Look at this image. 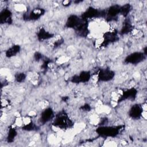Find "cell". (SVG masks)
<instances>
[{
	"mask_svg": "<svg viewBox=\"0 0 147 147\" xmlns=\"http://www.w3.org/2000/svg\"><path fill=\"white\" fill-rule=\"evenodd\" d=\"M142 113V107L138 104L133 105L129 111V115L134 119H140L141 117Z\"/></svg>",
	"mask_w": 147,
	"mask_h": 147,
	"instance_id": "9",
	"label": "cell"
},
{
	"mask_svg": "<svg viewBox=\"0 0 147 147\" xmlns=\"http://www.w3.org/2000/svg\"><path fill=\"white\" fill-rule=\"evenodd\" d=\"M137 94V90L134 88H131L123 91L118 99V102H122L126 99H134Z\"/></svg>",
	"mask_w": 147,
	"mask_h": 147,
	"instance_id": "12",
	"label": "cell"
},
{
	"mask_svg": "<svg viewBox=\"0 0 147 147\" xmlns=\"http://www.w3.org/2000/svg\"><path fill=\"white\" fill-rule=\"evenodd\" d=\"M42 55L38 52H36L34 54V58L36 61L40 60L42 59Z\"/></svg>",
	"mask_w": 147,
	"mask_h": 147,
	"instance_id": "23",
	"label": "cell"
},
{
	"mask_svg": "<svg viewBox=\"0 0 147 147\" xmlns=\"http://www.w3.org/2000/svg\"><path fill=\"white\" fill-rule=\"evenodd\" d=\"M26 76L24 72H19V73H17V74H16L15 79H16V82L21 83V82H23L25 81V80L26 79Z\"/></svg>",
	"mask_w": 147,
	"mask_h": 147,
	"instance_id": "22",
	"label": "cell"
},
{
	"mask_svg": "<svg viewBox=\"0 0 147 147\" xmlns=\"http://www.w3.org/2000/svg\"><path fill=\"white\" fill-rule=\"evenodd\" d=\"M146 57V55L142 52H135L130 53L125 59V62L127 64H137L142 62Z\"/></svg>",
	"mask_w": 147,
	"mask_h": 147,
	"instance_id": "4",
	"label": "cell"
},
{
	"mask_svg": "<svg viewBox=\"0 0 147 147\" xmlns=\"http://www.w3.org/2000/svg\"><path fill=\"white\" fill-rule=\"evenodd\" d=\"M45 10L44 9L40 7L35 8L33 9L28 16L24 17V18H27L28 20H37L43 16Z\"/></svg>",
	"mask_w": 147,
	"mask_h": 147,
	"instance_id": "11",
	"label": "cell"
},
{
	"mask_svg": "<svg viewBox=\"0 0 147 147\" xmlns=\"http://www.w3.org/2000/svg\"><path fill=\"white\" fill-rule=\"evenodd\" d=\"M118 40L117 31L106 32L103 36V41L100 44V47H106L110 43L115 42Z\"/></svg>",
	"mask_w": 147,
	"mask_h": 147,
	"instance_id": "6",
	"label": "cell"
},
{
	"mask_svg": "<svg viewBox=\"0 0 147 147\" xmlns=\"http://www.w3.org/2000/svg\"><path fill=\"white\" fill-rule=\"evenodd\" d=\"M53 125L61 129H67L72 127L74 123L69 118L67 114L64 111H62L55 115Z\"/></svg>",
	"mask_w": 147,
	"mask_h": 147,
	"instance_id": "1",
	"label": "cell"
},
{
	"mask_svg": "<svg viewBox=\"0 0 147 147\" xmlns=\"http://www.w3.org/2000/svg\"><path fill=\"white\" fill-rule=\"evenodd\" d=\"M82 18L75 14L69 16L66 21L65 26L68 28L75 29L82 21Z\"/></svg>",
	"mask_w": 147,
	"mask_h": 147,
	"instance_id": "10",
	"label": "cell"
},
{
	"mask_svg": "<svg viewBox=\"0 0 147 147\" xmlns=\"http://www.w3.org/2000/svg\"><path fill=\"white\" fill-rule=\"evenodd\" d=\"M38 128V126L36 125L33 122H30L29 123L25 125L22 127V130L25 131H34V130H37Z\"/></svg>",
	"mask_w": 147,
	"mask_h": 147,
	"instance_id": "21",
	"label": "cell"
},
{
	"mask_svg": "<svg viewBox=\"0 0 147 147\" xmlns=\"http://www.w3.org/2000/svg\"><path fill=\"white\" fill-rule=\"evenodd\" d=\"M106 10L99 11L95 8L90 7L86 11H84L81 16V18L83 20L88 21V19L96 18V17H106Z\"/></svg>",
	"mask_w": 147,
	"mask_h": 147,
	"instance_id": "3",
	"label": "cell"
},
{
	"mask_svg": "<svg viewBox=\"0 0 147 147\" xmlns=\"http://www.w3.org/2000/svg\"><path fill=\"white\" fill-rule=\"evenodd\" d=\"M115 76L113 71L108 69H101L98 73V80L99 82H109L112 80Z\"/></svg>",
	"mask_w": 147,
	"mask_h": 147,
	"instance_id": "5",
	"label": "cell"
},
{
	"mask_svg": "<svg viewBox=\"0 0 147 147\" xmlns=\"http://www.w3.org/2000/svg\"><path fill=\"white\" fill-rule=\"evenodd\" d=\"M79 78L80 83H86L88 82L91 78V74L90 71H82L79 75Z\"/></svg>",
	"mask_w": 147,
	"mask_h": 147,
	"instance_id": "18",
	"label": "cell"
},
{
	"mask_svg": "<svg viewBox=\"0 0 147 147\" xmlns=\"http://www.w3.org/2000/svg\"><path fill=\"white\" fill-rule=\"evenodd\" d=\"M75 30L76 33L80 37H84L87 36L89 33V30L88 28V21L82 19L80 23L75 29Z\"/></svg>",
	"mask_w": 147,
	"mask_h": 147,
	"instance_id": "7",
	"label": "cell"
},
{
	"mask_svg": "<svg viewBox=\"0 0 147 147\" xmlns=\"http://www.w3.org/2000/svg\"><path fill=\"white\" fill-rule=\"evenodd\" d=\"M54 117L53 110L51 107H48L43 110L41 114L40 121L42 123H45Z\"/></svg>",
	"mask_w": 147,
	"mask_h": 147,
	"instance_id": "14",
	"label": "cell"
},
{
	"mask_svg": "<svg viewBox=\"0 0 147 147\" xmlns=\"http://www.w3.org/2000/svg\"><path fill=\"white\" fill-rule=\"evenodd\" d=\"M71 82L74 83H79V78L78 75H74L71 78Z\"/></svg>",
	"mask_w": 147,
	"mask_h": 147,
	"instance_id": "24",
	"label": "cell"
},
{
	"mask_svg": "<svg viewBox=\"0 0 147 147\" xmlns=\"http://www.w3.org/2000/svg\"><path fill=\"white\" fill-rule=\"evenodd\" d=\"M131 10V6L130 4H125L123 6H120V14L123 17H126Z\"/></svg>",
	"mask_w": 147,
	"mask_h": 147,
	"instance_id": "20",
	"label": "cell"
},
{
	"mask_svg": "<svg viewBox=\"0 0 147 147\" xmlns=\"http://www.w3.org/2000/svg\"><path fill=\"white\" fill-rule=\"evenodd\" d=\"M20 51V46L19 45H13L6 50L5 52V56L9 58L12 57L18 54Z\"/></svg>",
	"mask_w": 147,
	"mask_h": 147,
	"instance_id": "16",
	"label": "cell"
},
{
	"mask_svg": "<svg viewBox=\"0 0 147 147\" xmlns=\"http://www.w3.org/2000/svg\"><path fill=\"white\" fill-rule=\"evenodd\" d=\"M80 109H82L83 111H88L91 110V106L88 104H85L80 107Z\"/></svg>",
	"mask_w": 147,
	"mask_h": 147,
	"instance_id": "26",
	"label": "cell"
},
{
	"mask_svg": "<svg viewBox=\"0 0 147 147\" xmlns=\"http://www.w3.org/2000/svg\"><path fill=\"white\" fill-rule=\"evenodd\" d=\"M12 13L8 9H3L0 13V22L1 24H8L12 23Z\"/></svg>",
	"mask_w": 147,
	"mask_h": 147,
	"instance_id": "13",
	"label": "cell"
},
{
	"mask_svg": "<svg viewBox=\"0 0 147 147\" xmlns=\"http://www.w3.org/2000/svg\"><path fill=\"white\" fill-rule=\"evenodd\" d=\"M37 36L38 40L42 41L52 38L53 37V34L46 31V30L44 28H41L38 30Z\"/></svg>",
	"mask_w": 147,
	"mask_h": 147,
	"instance_id": "15",
	"label": "cell"
},
{
	"mask_svg": "<svg viewBox=\"0 0 147 147\" xmlns=\"http://www.w3.org/2000/svg\"><path fill=\"white\" fill-rule=\"evenodd\" d=\"M17 135V132L16 129L13 127H11L9 129L7 136V142H12L14 141Z\"/></svg>",
	"mask_w": 147,
	"mask_h": 147,
	"instance_id": "19",
	"label": "cell"
},
{
	"mask_svg": "<svg viewBox=\"0 0 147 147\" xmlns=\"http://www.w3.org/2000/svg\"><path fill=\"white\" fill-rule=\"evenodd\" d=\"M122 129V126H102L99 127L96 130V131L99 136L102 137H115L119 134Z\"/></svg>",
	"mask_w": 147,
	"mask_h": 147,
	"instance_id": "2",
	"label": "cell"
},
{
	"mask_svg": "<svg viewBox=\"0 0 147 147\" xmlns=\"http://www.w3.org/2000/svg\"><path fill=\"white\" fill-rule=\"evenodd\" d=\"M120 14V6L118 5H114L111 6L107 10L106 18L107 21H113L117 16Z\"/></svg>",
	"mask_w": 147,
	"mask_h": 147,
	"instance_id": "8",
	"label": "cell"
},
{
	"mask_svg": "<svg viewBox=\"0 0 147 147\" xmlns=\"http://www.w3.org/2000/svg\"><path fill=\"white\" fill-rule=\"evenodd\" d=\"M71 3V1H64L63 2V5L64 6H69V4Z\"/></svg>",
	"mask_w": 147,
	"mask_h": 147,
	"instance_id": "27",
	"label": "cell"
},
{
	"mask_svg": "<svg viewBox=\"0 0 147 147\" xmlns=\"http://www.w3.org/2000/svg\"><path fill=\"white\" fill-rule=\"evenodd\" d=\"M63 41H64V40L63 38H60V39H59L57 41H56L53 45L54 48H57V47H59L60 45H61L63 43Z\"/></svg>",
	"mask_w": 147,
	"mask_h": 147,
	"instance_id": "25",
	"label": "cell"
},
{
	"mask_svg": "<svg viewBox=\"0 0 147 147\" xmlns=\"http://www.w3.org/2000/svg\"><path fill=\"white\" fill-rule=\"evenodd\" d=\"M133 30V27L130 22L129 20H126L123 24V26L120 30V34L122 35L127 34L131 32Z\"/></svg>",
	"mask_w": 147,
	"mask_h": 147,
	"instance_id": "17",
	"label": "cell"
}]
</instances>
